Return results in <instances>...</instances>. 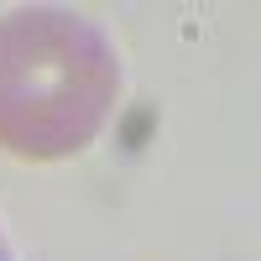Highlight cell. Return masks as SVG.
I'll use <instances>...</instances> for the list:
<instances>
[{
	"mask_svg": "<svg viewBox=\"0 0 261 261\" xmlns=\"http://www.w3.org/2000/svg\"><path fill=\"white\" fill-rule=\"evenodd\" d=\"M0 261H11V246H6V230H0Z\"/></svg>",
	"mask_w": 261,
	"mask_h": 261,
	"instance_id": "obj_2",
	"label": "cell"
},
{
	"mask_svg": "<svg viewBox=\"0 0 261 261\" xmlns=\"http://www.w3.org/2000/svg\"><path fill=\"white\" fill-rule=\"evenodd\" d=\"M125 68L110 32L68 6L0 16V151L21 162L84 157L110 125Z\"/></svg>",
	"mask_w": 261,
	"mask_h": 261,
	"instance_id": "obj_1",
	"label": "cell"
}]
</instances>
